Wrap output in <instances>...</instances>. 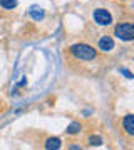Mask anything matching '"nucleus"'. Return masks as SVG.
I'll return each mask as SVG.
<instances>
[{
  "mask_svg": "<svg viewBox=\"0 0 134 150\" xmlns=\"http://www.w3.org/2000/svg\"><path fill=\"white\" fill-rule=\"evenodd\" d=\"M69 52L77 60H94L97 57V50H94V47L87 43H75L69 48Z\"/></svg>",
  "mask_w": 134,
  "mask_h": 150,
  "instance_id": "obj_1",
  "label": "nucleus"
},
{
  "mask_svg": "<svg viewBox=\"0 0 134 150\" xmlns=\"http://www.w3.org/2000/svg\"><path fill=\"white\" fill-rule=\"evenodd\" d=\"M114 33L123 42H131V40H134L133 22H119L118 25H116V28H114Z\"/></svg>",
  "mask_w": 134,
  "mask_h": 150,
  "instance_id": "obj_2",
  "label": "nucleus"
},
{
  "mask_svg": "<svg viewBox=\"0 0 134 150\" xmlns=\"http://www.w3.org/2000/svg\"><path fill=\"white\" fill-rule=\"evenodd\" d=\"M92 18H94V22L99 27H109L113 23V15L106 8H96V10L92 12Z\"/></svg>",
  "mask_w": 134,
  "mask_h": 150,
  "instance_id": "obj_3",
  "label": "nucleus"
},
{
  "mask_svg": "<svg viewBox=\"0 0 134 150\" xmlns=\"http://www.w3.org/2000/svg\"><path fill=\"white\" fill-rule=\"evenodd\" d=\"M97 45H99V50H102V52H111L114 48V38L109 35H102Z\"/></svg>",
  "mask_w": 134,
  "mask_h": 150,
  "instance_id": "obj_4",
  "label": "nucleus"
},
{
  "mask_svg": "<svg viewBox=\"0 0 134 150\" xmlns=\"http://www.w3.org/2000/svg\"><path fill=\"white\" fill-rule=\"evenodd\" d=\"M123 127L128 135H134V115L133 113H128L123 118Z\"/></svg>",
  "mask_w": 134,
  "mask_h": 150,
  "instance_id": "obj_5",
  "label": "nucleus"
},
{
  "mask_svg": "<svg viewBox=\"0 0 134 150\" xmlns=\"http://www.w3.org/2000/svg\"><path fill=\"white\" fill-rule=\"evenodd\" d=\"M29 15L32 17L34 20H42L44 17H45V12H44V8H40V7H37V5H34V7H30Z\"/></svg>",
  "mask_w": 134,
  "mask_h": 150,
  "instance_id": "obj_6",
  "label": "nucleus"
},
{
  "mask_svg": "<svg viewBox=\"0 0 134 150\" xmlns=\"http://www.w3.org/2000/svg\"><path fill=\"white\" fill-rule=\"evenodd\" d=\"M60 144H62V142H60V139H57V137H52V139H47V142H45V145H44V147H45V149L47 150H52V149H60Z\"/></svg>",
  "mask_w": 134,
  "mask_h": 150,
  "instance_id": "obj_7",
  "label": "nucleus"
},
{
  "mask_svg": "<svg viewBox=\"0 0 134 150\" xmlns=\"http://www.w3.org/2000/svg\"><path fill=\"white\" fill-rule=\"evenodd\" d=\"M17 0H0V5L4 7V8H7V10H10V8H15L17 7Z\"/></svg>",
  "mask_w": 134,
  "mask_h": 150,
  "instance_id": "obj_8",
  "label": "nucleus"
},
{
  "mask_svg": "<svg viewBox=\"0 0 134 150\" xmlns=\"http://www.w3.org/2000/svg\"><path fill=\"white\" fill-rule=\"evenodd\" d=\"M80 132V123H77V122H72L67 127V134H70V135H75V134H79Z\"/></svg>",
  "mask_w": 134,
  "mask_h": 150,
  "instance_id": "obj_9",
  "label": "nucleus"
},
{
  "mask_svg": "<svg viewBox=\"0 0 134 150\" xmlns=\"http://www.w3.org/2000/svg\"><path fill=\"white\" fill-rule=\"evenodd\" d=\"M89 144L96 145V147H97V145L102 144V139H101V137H97V135H91V137H89Z\"/></svg>",
  "mask_w": 134,
  "mask_h": 150,
  "instance_id": "obj_10",
  "label": "nucleus"
}]
</instances>
